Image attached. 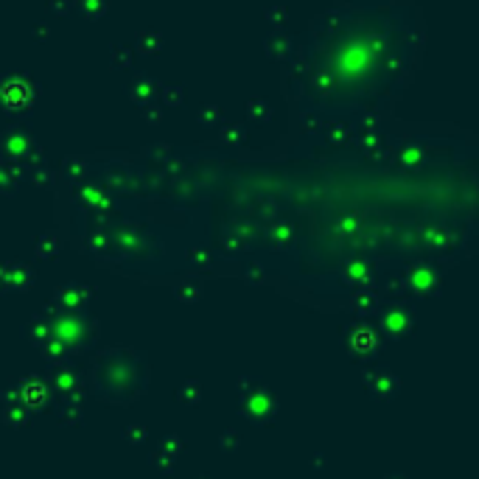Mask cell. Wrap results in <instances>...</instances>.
Returning a JSON list of instances; mask_svg holds the SVG:
<instances>
[{
	"label": "cell",
	"instance_id": "3957f363",
	"mask_svg": "<svg viewBox=\"0 0 479 479\" xmlns=\"http://www.w3.org/2000/svg\"><path fill=\"white\" fill-rule=\"evenodd\" d=\"M40 98V85L26 73L0 76V110L9 115H31Z\"/></svg>",
	"mask_w": 479,
	"mask_h": 479
},
{
	"label": "cell",
	"instance_id": "2e32d148",
	"mask_svg": "<svg viewBox=\"0 0 479 479\" xmlns=\"http://www.w3.org/2000/svg\"><path fill=\"white\" fill-rule=\"evenodd\" d=\"M71 3L79 9V15L82 17H87V20H98V17H104L107 12H110V0H71Z\"/></svg>",
	"mask_w": 479,
	"mask_h": 479
},
{
	"label": "cell",
	"instance_id": "ac0fdd59",
	"mask_svg": "<svg viewBox=\"0 0 479 479\" xmlns=\"http://www.w3.org/2000/svg\"><path fill=\"white\" fill-rule=\"evenodd\" d=\"M219 141H222L225 146H241V143L247 141V129H244L241 123H225V126L219 129Z\"/></svg>",
	"mask_w": 479,
	"mask_h": 479
},
{
	"label": "cell",
	"instance_id": "7c38bea8",
	"mask_svg": "<svg viewBox=\"0 0 479 479\" xmlns=\"http://www.w3.org/2000/svg\"><path fill=\"white\" fill-rule=\"evenodd\" d=\"M325 141L331 146H348L354 141V126L345 121H331L325 123Z\"/></svg>",
	"mask_w": 479,
	"mask_h": 479
},
{
	"label": "cell",
	"instance_id": "ffe728a7",
	"mask_svg": "<svg viewBox=\"0 0 479 479\" xmlns=\"http://www.w3.org/2000/svg\"><path fill=\"white\" fill-rule=\"evenodd\" d=\"M272 104L269 101H263V98H250L247 101V115L252 118V121H258V123H269L272 121Z\"/></svg>",
	"mask_w": 479,
	"mask_h": 479
},
{
	"label": "cell",
	"instance_id": "30bf717a",
	"mask_svg": "<svg viewBox=\"0 0 479 479\" xmlns=\"http://www.w3.org/2000/svg\"><path fill=\"white\" fill-rule=\"evenodd\" d=\"M263 51L272 62H286L289 53H292V40L284 34V31H275V34H269L266 42H263Z\"/></svg>",
	"mask_w": 479,
	"mask_h": 479
},
{
	"label": "cell",
	"instance_id": "8fae6325",
	"mask_svg": "<svg viewBox=\"0 0 479 479\" xmlns=\"http://www.w3.org/2000/svg\"><path fill=\"white\" fill-rule=\"evenodd\" d=\"M134 45H138V51H141L143 56H155V53L163 51L166 40H163V34L155 31V28H141L138 34H134Z\"/></svg>",
	"mask_w": 479,
	"mask_h": 479
},
{
	"label": "cell",
	"instance_id": "5b68a950",
	"mask_svg": "<svg viewBox=\"0 0 479 479\" xmlns=\"http://www.w3.org/2000/svg\"><path fill=\"white\" fill-rule=\"evenodd\" d=\"M381 325H384V331L392 333V336H406L409 331H412V325H415V311L406 308V306H401V303H395V306L384 308Z\"/></svg>",
	"mask_w": 479,
	"mask_h": 479
},
{
	"label": "cell",
	"instance_id": "e575fe53",
	"mask_svg": "<svg viewBox=\"0 0 479 479\" xmlns=\"http://www.w3.org/2000/svg\"><path fill=\"white\" fill-rule=\"evenodd\" d=\"M191 261L193 263H208L211 258H208V252H204V250H191Z\"/></svg>",
	"mask_w": 479,
	"mask_h": 479
},
{
	"label": "cell",
	"instance_id": "7402d4cb",
	"mask_svg": "<svg viewBox=\"0 0 479 479\" xmlns=\"http://www.w3.org/2000/svg\"><path fill=\"white\" fill-rule=\"evenodd\" d=\"M62 171H64L67 180H73V182H85L87 180V163L79 160V157H67L64 166H62Z\"/></svg>",
	"mask_w": 479,
	"mask_h": 479
},
{
	"label": "cell",
	"instance_id": "ba28073f",
	"mask_svg": "<svg viewBox=\"0 0 479 479\" xmlns=\"http://www.w3.org/2000/svg\"><path fill=\"white\" fill-rule=\"evenodd\" d=\"M90 300V289L87 286H76V284H67L56 292V306L67 308V311H79L85 303Z\"/></svg>",
	"mask_w": 479,
	"mask_h": 479
},
{
	"label": "cell",
	"instance_id": "cb8c5ba5",
	"mask_svg": "<svg viewBox=\"0 0 479 479\" xmlns=\"http://www.w3.org/2000/svg\"><path fill=\"white\" fill-rule=\"evenodd\" d=\"M160 104L163 107H180L185 101V90L180 85H168V87H160Z\"/></svg>",
	"mask_w": 479,
	"mask_h": 479
},
{
	"label": "cell",
	"instance_id": "7a4b0ae2",
	"mask_svg": "<svg viewBox=\"0 0 479 479\" xmlns=\"http://www.w3.org/2000/svg\"><path fill=\"white\" fill-rule=\"evenodd\" d=\"M0 160L17 163L20 168L42 166V149L37 146L34 134L26 123H9L0 132Z\"/></svg>",
	"mask_w": 479,
	"mask_h": 479
},
{
	"label": "cell",
	"instance_id": "8992f818",
	"mask_svg": "<svg viewBox=\"0 0 479 479\" xmlns=\"http://www.w3.org/2000/svg\"><path fill=\"white\" fill-rule=\"evenodd\" d=\"M160 87H163V85H160L155 76L141 73V76H134V79H132V85H129V98H132L134 104H138V107H146V104L157 101Z\"/></svg>",
	"mask_w": 479,
	"mask_h": 479
},
{
	"label": "cell",
	"instance_id": "5bb4252c",
	"mask_svg": "<svg viewBox=\"0 0 479 479\" xmlns=\"http://www.w3.org/2000/svg\"><path fill=\"white\" fill-rule=\"evenodd\" d=\"M79 199H82V204H87V208H101V211L110 208V196L98 185H90V182H82Z\"/></svg>",
	"mask_w": 479,
	"mask_h": 479
},
{
	"label": "cell",
	"instance_id": "d590c367",
	"mask_svg": "<svg viewBox=\"0 0 479 479\" xmlns=\"http://www.w3.org/2000/svg\"><path fill=\"white\" fill-rule=\"evenodd\" d=\"M387 479H406L403 473H392V476H387Z\"/></svg>",
	"mask_w": 479,
	"mask_h": 479
},
{
	"label": "cell",
	"instance_id": "9c48e42d",
	"mask_svg": "<svg viewBox=\"0 0 479 479\" xmlns=\"http://www.w3.org/2000/svg\"><path fill=\"white\" fill-rule=\"evenodd\" d=\"M23 180V168L17 163L0 160V196H15Z\"/></svg>",
	"mask_w": 479,
	"mask_h": 479
},
{
	"label": "cell",
	"instance_id": "d6a6232c",
	"mask_svg": "<svg viewBox=\"0 0 479 479\" xmlns=\"http://www.w3.org/2000/svg\"><path fill=\"white\" fill-rule=\"evenodd\" d=\"M31 37H34L37 42H48V37H51V26H48V23H40V26H34Z\"/></svg>",
	"mask_w": 479,
	"mask_h": 479
},
{
	"label": "cell",
	"instance_id": "1f68e13d",
	"mask_svg": "<svg viewBox=\"0 0 479 479\" xmlns=\"http://www.w3.org/2000/svg\"><path fill=\"white\" fill-rule=\"evenodd\" d=\"M354 306H356L359 311H365V308H373V306H376V297H373V295H367V292H359V295L354 297Z\"/></svg>",
	"mask_w": 479,
	"mask_h": 479
},
{
	"label": "cell",
	"instance_id": "277c9868",
	"mask_svg": "<svg viewBox=\"0 0 479 479\" xmlns=\"http://www.w3.org/2000/svg\"><path fill=\"white\" fill-rule=\"evenodd\" d=\"M406 284H409V289H412L415 295H421V297H429V295H437L440 292V275H437V269L435 266H426V263L409 266Z\"/></svg>",
	"mask_w": 479,
	"mask_h": 479
},
{
	"label": "cell",
	"instance_id": "e0dca14e",
	"mask_svg": "<svg viewBox=\"0 0 479 479\" xmlns=\"http://www.w3.org/2000/svg\"><path fill=\"white\" fill-rule=\"evenodd\" d=\"M398 157H401V163L406 168H421L424 160H426V152H424V146L418 141H412V143H403V149H401Z\"/></svg>",
	"mask_w": 479,
	"mask_h": 479
},
{
	"label": "cell",
	"instance_id": "52a82bcc",
	"mask_svg": "<svg viewBox=\"0 0 479 479\" xmlns=\"http://www.w3.org/2000/svg\"><path fill=\"white\" fill-rule=\"evenodd\" d=\"M348 348L354 354H373L378 348V336L367 325H354L351 333H348Z\"/></svg>",
	"mask_w": 479,
	"mask_h": 479
},
{
	"label": "cell",
	"instance_id": "836d02e7",
	"mask_svg": "<svg viewBox=\"0 0 479 479\" xmlns=\"http://www.w3.org/2000/svg\"><path fill=\"white\" fill-rule=\"evenodd\" d=\"M9 289V263H0V292Z\"/></svg>",
	"mask_w": 479,
	"mask_h": 479
},
{
	"label": "cell",
	"instance_id": "f546056e",
	"mask_svg": "<svg viewBox=\"0 0 479 479\" xmlns=\"http://www.w3.org/2000/svg\"><path fill=\"white\" fill-rule=\"evenodd\" d=\"M45 9H48L51 17H67V15H71V9H73V3H71V0H48Z\"/></svg>",
	"mask_w": 479,
	"mask_h": 479
},
{
	"label": "cell",
	"instance_id": "d4e9b609",
	"mask_svg": "<svg viewBox=\"0 0 479 479\" xmlns=\"http://www.w3.org/2000/svg\"><path fill=\"white\" fill-rule=\"evenodd\" d=\"M266 23H272V26H284V23H289V6H284V3H272V6H266Z\"/></svg>",
	"mask_w": 479,
	"mask_h": 479
},
{
	"label": "cell",
	"instance_id": "44dd1931",
	"mask_svg": "<svg viewBox=\"0 0 479 479\" xmlns=\"http://www.w3.org/2000/svg\"><path fill=\"white\" fill-rule=\"evenodd\" d=\"M37 255L40 258H56L59 255V236L56 233H42L40 238H37Z\"/></svg>",
	"mask_w": 479,
	"mask_h": 479
},
{
	"label": "cell",
	"instance_id": "6da1fadb",
	"mask_svg": "<svg viewBox=\"0 0 479 479\" xmlns=\"http://www.w3.org/2000/svg\"><path fill=\"white\" fill-rule=\"evenodd\" d=\"M96 387L107 401H132L146 387V362L129 348H110L96 356Z\"/></svg>",
	"mask_w": 479,
	"mask_h": 479
},
{
	"label": "cell",
	"instance_id": "484cf974",
	"mask_svg": "<svg viewBox=\"0 0 479 479\" xmlns=\"http://www.w3.org/2000/svg\"><path fill=\"white\" fill-rule=\"evenodd\" d=\"M141 115H143V121H146L149 126H160V123H163V118H166V107H163V104H157V101H152V104L141 107Z\"/></svg>",
	"mask_w": 479,
	"mask_h": 479
},
{
	"label": "cell",
	"instance_id": "4316f807",
	"mask_svg": "<svg viewBox=\"0 0 479 479\" xmlns=\"http://www.w3.org/2000/svg\"><path fill=\"white\" fill-rule=\"evenodd\" d=\"M199 123L202 126H214V123H219L222 121V107L219 104H204L202 110H199Z\"/></svg>",
	"mask_w": 479,
	"mask_h": 479
},
{
	"label": "cell",
	"instance_id": "83f0119b",
	"mask_svg": "<svg viewBox=\"0 0 479 479\" xmlns=\"http://www.w3.org/2000/svg\"><path fill=\"white\" fill-rule=\"evenodd\" d=\"M269 236H272V241H275L278 247H284V250L292 244V227H289L286 222L275 225V227H272V233H269Z\"/></svg>",
	"mask_w": 479,
	"mask_h": 479
},
{
	"label": "cell",
	"instance_id": "4dcf8cb0",
	"mask_svg": "<svg viewBox=\"0 0 479 479\" xmlns=\"http://www.w3.org/2000/svg\"><path fill=\"white\" fill-rule=\"evenodd\" d=\"M177 295H180V300H188V303H193V300H199L202 289H199L196 284H182V286L177 289Z\"/></svg>",
	"mask_w": 479,
	"mask_h": 479
},
{
	"label": "cell",
	"instance_id": "d6986e66",
	"mask_svg": "<svg viewBox=\"0 0 479 479\" xmlns=\"http://www.w3.org/2000/svg\"><path fill=\"white\" fill-rule=\"evenodd\" d=\"M345 278L351 281V284H370V278H373V269H370V263L367 261H351L348 263V269H345Z\"/></svg>",
	"mask_w": 479,
	"mask_h": 479
},
{
	"label": "cell",
	"instance_id": "603a6c76",
	"mask_svg": "<svg viewBox=\"0 0 479 479\" xmlns=\"http://www.w3.org/2000/svg\"><path fill=\"white\" fill-rule=\"evenodd\" d=\"M132 64V51L126 45H112L110 48V67L112 71H123V67Z\"/></svg>",
	"mask_w": 479,
	"mask_h": 479
},
{
	"label": "cell",
	"instance_id": "4fadbf2b",
	"mask_svg": "<svg viewBox=\"0 0 479 479\" xmlns=\"http://www.w3.org/2000/svg\"><path fill=\"white\" fill-rule=\"evenodd\" d=\"M9 286L26 292L34 286V269L28 263H9Z\"/></svg>",
	"mask_w": 479,
	"mask_h": 479
},
{
	"label": "cell",
	"instance_id": "9a60e30c",
	"mask_svg": "<svg viewBox=\"0 0 479 479\" xmlns=\"http://www.w3.org/2000/svg\"><path fill=\"white\" fill-rule=\"evenodd\" d=\"M359 146H362V152H365L370 160H381V157L387 155V141L381 138L378 132H365L362 138H359Z\"/></svg>",
	"mask_w": 479,
	"mask_h": 479
},
{
	"label": "cell",
	"instance_id": "f1b7e54d",
	"mask_svg": "<svg viewBox=\"0 0 479 479\" xmlns=\"http://www.w3.org/2000/svg\"><path fill=\"white\" fill-rule=\"evenodd\" d=\"M31 182H34L37 188H42V191H48V188H53V174H51L48 168H42V166H37V168H31Z\"/></svg>",
	"mask_w": 479,
	"mask_h": 479
}]
</instances>
